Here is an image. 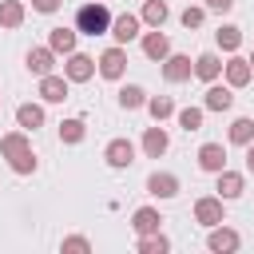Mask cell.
<instances>
[{
  "label": "cell",
  "instance_id": "cell-1",
  "mask_svg": "<svg viewBox=\"0 0 254 254\" xmlns=\"http://www.w3.org/2000/svg\"><path fill=\"white\" fill-rule=\"evenodd\" d=\"M0 151L8 155V163H12L16 175H32V171H36V155H32V143H28L24 131H8V135L0 139Z\"/></svg>",
  "mask_w": 254,
  "mask_h": 254
},
{
  "label": "cell",
  "instance_id": "cell-2",
  "mask_svg": "<svg viewBox=\"0 0 254 254\" xmlns=\"http://www.w3.org/2000/svg\"><path fill=\"white\" fill-rule=\"evenodd\" d=\"M75 32H83V36H103V32H111V12H107L103 4H83V8L75 12Z\"/></svg>",
  "mask_w": 254,
  "mask_h": 254
},
{
  "label": "cell",
  "instance_id": "cell-3",
  "mask_svg": "<svg viewBox=\"0 0 254 254\" xmlns=\"http://www.w3.org/2000/svg\"><path fill=\"white\" fill-rule=\"evenodd\" d=\"M64 75H67L71 83H87V79L95 75V60H91V56H83V52H67Z\"/></svg>",
  "mask_w": 254,
  "mask_h": 254
},
{
  "label": "cell",
  "instance_id": "cell-4",
  "mask_svg": "<svg viewBox=\"0 0 254 254\" xmlns=\"http://www.w3.org/2000/svg\"><path fill=\"white\" fill-rule=\"evenodd\" d=\"M123 67H127V52H123V48H107V52L99 56V75H103V79H119Z\"/></svg>",
  "mask_w": 254,
  "mask_h": 254
},
{
  "label": "cell",
  "instance_id": "cell-5",
  "mask_svg": "<svg viewBox=\"0 0 254 254\" xmlns=\"http://www.w3.org/2000/svg\"><path fill=\"white\" fill-rule=\"evenodd\" d=\"M198 167L210 171V175H218V171L226 167V147H222V143H202V147H198Z\"/></svg>",
  "mask_w": 254,
  "mask_h": 254
},
{
  "label": "cell",
  "instance_id": "cell-6",
  "mask_svg": "<svg viewBox=\"0 0 254 254\" xmlns=\"http://www.w3.org/2000/svg\"><path fill=\"white\" fill-rule=\"evenodd\" d=\"M238 242H242V238H238L230 226H222V222H218V226H210V238H206V246H210L214 254H230V250H238Z\"/></svg>",
  "mask_w": 254,
  "mask_h": 254
},
{
  "label": "cell",
  "instance_id": "cell-7",
  "mask_svg": "<svg viewBox=\"0 0 254 254\" xmlns=\"http://www.w3.org/2000/svg\"><path fill=\"white\" fill-rule=\"evenodd\" d=\"M190 71H194L190 56H167V60H163V75H167V83H183V79H190Z\"/></svg>",
  "mask_w": 254,
  "mask_h": 254
},
{
  "label": "cell",
  "instance_id": "cell-8",
  "mask_svg": "<svg viewBox=\"0 0 254 254\" xmlns=\"http://www.w3.org/2000/svg\"><path fill=\"white\" fill-rule=\"evenodd\" d=\"M194 218H198L202 226H218V222H222V198H214V194L198 198V202H194Z\"/></svg>",
  "mask_w": 254,
  "mask_h": 254
},
{
  "label": "cell",
  "instance_id": "cell-9",
  "mask_svg": "<svg viewBox=\"0 0 254 254\" xmlns=\"http://www.w3.org/2000/svg\"><path fill=\"white\" fill-rule=\"evenodd\" d=\"M40 95L48 103H64L67 99V75H40Z\"/></svg>",
  "mask_w": 254,
  "mask_h": 254
},
{
  "label": "cell",
  "instance_id": "cell-10",
  "mask_svg": "<svg viewBox=\"0 0 254 254\" xmlns=\"http://www.w3.org/2000/svg\"><path fill=\"white\" fill-rule=\"evenodd\" d=\"M103 155H107L111 167H131V163H135V147H131V139H111Z\"/></svg>",
  "mask_w": 254,
  "mask_h": 254
},
{
  "label": "cell",
  "instance_id": "cell-11",
  "mask_svg": "<svg viewBox=\"0 0 254 254\" xmlns=\"http://www.w3.org/2000/svg\"><path fill=\"white\" fill-rule=\"evenodd\" d=\"M147 190H151L155 198H175V194H179V179L167 175V171H155V175L147 179Z\"/></svg>",
  "mask_w": 254,
  "mask_h": 254
},
{
  "label": "cell",
  "instance_id": "cell-12",
  "mask_svg": "<svg viewBox=\"0 0 254 254\" xmlns=\"http://www.w3.org/2000/svg\"><path fill=\"white\" fill-rule=\"evenodd\" d=\"M52 67H56V52L52 48H32L28 52V71L32 75H52Z\"/></svg>",
  "mask_w": 254,
  "mask_h": 254
},
{
  "label": "cell",
  "instance_id": "cell-13",
  "mask_svg": "<svg viewBox=\"0 0 254 254\" xmlns=\"http://www.w3.org/2000/svg\"><path fill=\"white\" fill-rule=\"evenodd\" d=\"M250 75H254L250 60H242V56L226 60V83H230V87H246V83H250Z\"/></svg>",
  "mask_w": 254,
  "mask_h": 254
},
{
  "label": "cell",
  "instance_id": "cell-14",
  "mask_svg": "<svg viewBox=\"0 0 254 254\" xmlns=\"http://www.w3.org/2000/svg\"><path fill=\"white\" fill-rule=\"evenodd\" d=\"M159 222H163V214H159L155 206H139V210L131 214V226H135V234H155V230H159Z\"/></svg>",
  "mask_w": 254,
  "mask_h": 254
},
{
  "label": "cell",
  "instance_id": "cell-15",
  "mask_svg": "<svg viewBox=\"0 0 254 254\" xmlns=\"http://www.w3.org/2000/svg\"><path fill=\"white\" fill-rule=\"evenodd\" d=\"M143 56H147V60H167V56H171V40H167L163 32H147V36H143Z\"/></svg>",
  "mask_w": 254,
  "mask_h": 254
},
{
  "label": "cell",
  "instance_id": "cell-16",
  "mask_svg": "<svg viewBox=\"0 0 254 254\" xmlns=\"http://www.w3.org/2000/svg\"><path fill=\"white\" fill-rule=\"evenodd\" d=\"M222 67H226V64H222V60H218L214 52H202V56L194 60V75H198V79H206V83H214Z\"/></svg>",
  "mask_w": 254,
  "mask_h": 254
},
{
  "label": "cell",
  "instance_id": "cell-17",
  "mask_svg": "<svg viewBox=\"0 0 254 254\" xmlns=\"http://www.w3.org/2000/svg\"><path fill=\"white\" fill-rule=\"evenodd\" d=\"M139 16H119V20H111V36L119 40V44H131L135 36H139Z\"/></svg>",
  "mask_w": 254,
  "mask_h": 254
},
{
  "label": "cell",
  "instance_id": "cell-18",
  "mask_svg": "<svg viewBox=\"0 0 254 254\" xmlns=\"http://www.w3.org/2000/svg\"><path fill=\"white\" fill-rule=\"evenodd\" d=\"M242 187H246V183H242V175H238V171H226V167L218 171V198H238V194H242Z\"/></svg>",
  "mask_w": 254,
  "mask_h": 254
},
{
  "label": "cell",
  "instance_id": "cell-19",
  "mask_svg": "<svg viewBox=\"0 0 254 254\" xmlns=\"http://www.w3.org/2000/svg\"><path fill=\"white\" fill-rule=\"evenodd\" d=\"M230 103H234L230 87H218V83H214V87H206V99H202V107H206V111H226Z\"/></svg>",
  "mask_w": 254,
  "mask_h": 254
},
{
  "label": "cell",
  "instance_id": "cell-20",
  "mask_svg": "<svg viewBox=\"0 0 254 254\" xmlns=\"http://www.w3.org/2000/svg\"><path fill=\"white\" fill-rule=\"evenodd\" d=\"M16 123L28 127V131L44 127V107H36V103H20V107H16Z\"/></svg>",
  "mask_w": 254,
  "mask_h": 254
},
{
  "label": "cell",
  "instance_id": "cell-21",
  "mask_svg": "<svg viewBox=\"0 0 254 254\" xmlns=\"http://www.w3.org/2000/svg\"><path fill=\"white\" fill-rule=\"evenodd\" d=\"M143 151H147V159H159V155L167 151V131H163V127H147V135H143Z\"/></svg>",
  "mask_w": 254,
  "mask_h": 254
},
{
  "label": "cell",
  "instance_id": "cell-22",
  "mask_svg": "<svg viewBox=\"0 0 254 254\" xmlns=\"http://www.w3.org/2000/svg\"><path fill=\"white\" fill-rule=\"evenodd\" d=\"M48 48L52 52H75V28H52Z\"/></svg>",
  "mask_w": 254,
  "mask_h": 254
},
{
  "label": "cell",
  "instance_id": "cell-23",
  "mask_svg": "<svg viewBox=\"0 0 254 254\" xmlns=\"http://www.w3.org/2000/svg\"><path fill=\"white\" fill-rule=\"evenodd\" d=\"M0 24L4 28H20L24 24V4L20 0H0Z\"/></svg>",
  "mask_w": 254,
  "mask_h": 254
},
{
  "label": "cell",
  "instance_id": "cell-24",
  "mask_svg": "<svg viewBox=\"0 0 254 254\" xmlns=\"http://www.w3.org/2000/svg\"><path fill=\"white\" fill-rule=\"evenodd\" d=\"M143 103H147V91H143V87H135V83L119 87V107H123V111H135V107H143Z\"/></svg>",
  "mask_w": 254,
  "mask_h": 254
},
{
  "label": "cell",
  "instance_id": "cell-25",
  "mask_svg": "<svg viewBox=\"0 0 254 254\" xmlns=\"http://www.w3.org/2000/svg\"><path fill=\"white\" fill-rule=\"evenodd\" d=\"M230 143H238V147H246V143H254V119H234L230 123Z\"/></svg>",
  "mask_w": 254,
  "mask_h": 254
},
{
  "label": "cell",
  "instance_id": "cell-26",
  "mask_svg": "<svg viewBox=\"0 0 254 254\" xmlns=\"http://www.w3.org/2000/svg\"><path fill=\"white\" fill-rule=\"evenodd\" d=\"M139 20H143V24H151V28H163V20H167V4H163V0H147Z\"/></svg>",
  "mask_w": 254,
  "mask_h": 254
},
{
  "label": "cell",
  "instance_id": "cell-27",
  "mask_svg": "<svg viewBox=\"0 0 254 254\" xmlns=\"http://www.w3.org/2000/svg\"><path fill=\"white\" fill-rule=\"evenodd\" d=\"M214 40H218V48H226V52H238V44H242V28L226 24V28H218V32H214Z\"/></svg>",
  "mask_w": 254,
  "mask_h": 254
},
{
  "label": "cell",
  "instance_id": "cell-28",
  "mask_svg": "<svg viewBox=\"0 0 254 254\" xmlns=\"http://www.w3.org/2000/svg\"><path fill=\"white\" fill-rule=\"evenodd\" d=\"M147 111H151V119H155V123H163L167 115H175V103H171L167 95H155V99H147Z\"/></svg>",
  "mask_w": 254,
  "mask_h": 254
},
{
  "label": "cell",
  "instance_id": "cell-29",
  "mask_svg": "<svg viewBox=\"0 0 254 254\" xmlns=\"http://www.w3.org/2000/svg\"><path fill=\"white\" fill-rule=\"evenodd\" d=\"M179 127H183L187 135L198 131V127H202V107H183V111H179Z\"/></svg>",
  "mask_w": 254,
  "mask_h": 254
},
{
  "label": "cell",
  "instance_id": "cell-30",
  "mask_svg": "<svg viewBox=\"0 0 254 254\" xmlns=\"http://www.w3.org/2000/svg\"><path fill=\"white\" fill-rule=\"evenodd\" d=\"M139 250H143V254H163V250H171V242L155 230V234H143V238H139Z\"/></svg>",
  "mask_w": 254,
  "mask_h": 254
},
{
  "label": "cell",
  "instance_id": "cell-31",
  "mask_svg": "<svg viewBox=\"0 0 254 254\" xmlns=\"http://www.w3.org/2000/svg\"><path fill=\"white\" fill-rule=\"evenodd\" d=\"M60 139L64 143H79L83 139V119H64L60 123Z\"/></svg>",
  "mask_w": 254,
  "mask_h": 254
},
{
  "label": "cell",
  "instance_id": "cell-32",
  "mask_svg": "<svg viewBox=\"0 0 254 254\" xmlns=\"http://www.w3.org/2000/svg\"><path fill=\"white\" fill-rule=\"evenodd\" d=\"M202 16H206L202 8H187V12H183V24H187V28H198V24H202Z\"/></svg>",
  "mask_w": 254,
  "mask_h": 254
},
{
  "label": "cell",
  "instance_id": "cell-33",
  "mask_svg": "<svg viewBox=\"0 0 254 254\" xmlns=\"http://www.w3.org/2000/svg\"><path fill=\"white\" fill-rule=\"evenodd\" d=\"M64 250H91V242L79 238V234H71V238H64Z\"/></svg>",
  "mask_w": 254,
  "mask_h": 254
},
{
  "label": "cell",
  "instance_id": "cell-34",
  "mask_svg": "<svg viewBox=\"0 0 254 254\" xmlns=\"http://www.w3.org/2000/svg\"><path fill=\"white\" fill-rule=\"evenodd\" d=\"M32 8L48 16V12H56V8H60V0H32Z\"/></svg>",
  "mask_w": 254,
  "mask_h": 254
},
{
  "label": "cell",
  "instance_id": "cell-35",
  "mask_svg": "<svg viewBox=\"0 0 254 254\" xmlns=\"http://www.w3.org/2000/svg\"><path fill=\"white\" fill-rule=\"evenodd\" d=\"M206 8H210V12H230L234 0H206Z\"/></svg>",
  "mask_w": 254,
  "mask_h": 254
},
{
  "label": "cell",
  "instance_id": "cell-36",
  "mask_svg": "<svg viewBox=\"0 0 254 254\" xmlns=\"http://www.w3.org/2000/svg\"><path fill=\"white\" fill-rule=\"evenodd\" d=\"M246 171H254V143H246Z\"/></svg>",
  "mask_w": 254,
  "mask_h": 254
},
{
  "label": "cell",
  "instance_id": "cell-37",
  "mask_svg": "<svg viewBox=\"0 0 254 254\" xmlns=\"http://www.w3.org/2000/svg\"><path fill=\"white\" fill-rule=\"evenodd\" d=\"M250 67H254V60H250Z\"/></svg>",
  "mask_w": 254,
  "mask_h": 254
}]
</instances>
